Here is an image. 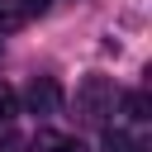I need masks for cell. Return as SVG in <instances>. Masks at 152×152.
Segmentation results:
<instances>
[{"label":"cell","mask_w":152,"mask_h":152,"mask_svg":"<svg viewBox=\"0 0 152 152\" xmlns=\"http://www.w3.org/2000/svg\"><path fill=\"white\" fill-rule=\"evenodd\" d=\"M24 104H28L33 114H52V109L62 104V86H57L52 76H33L28 90H24Z\"/></svg>","instance_id":"2"},{"label":"cell","mask_w":152,"mask_h":152,"mask_svg":"<svg viewBox=\"0 0 152 152\" xmlns=\"http://www.w3.org/2000/svg\"><path fill=\"white\" fill-rule=\"evenodd\" d=\"M14 114H19V95H14V86H5V81H0V119L10 124Z\"/></svg>","instance_id":"5"},{"label":"cell","mask_w":152,"mask_h":152,"mask_svg":"<svg viewBox=\"0 0 152 152\" xmlns=\"http://www.w3.org/2000/svg\"><path fill=\"white\" fill-rule=\"evenodd\" d=\"M48 5H52V0H24V5H19V10H24V19H28V14H43V10H48Z\"/></svg>","instance_id":"7"},{"label":"cell","mask_w":152,"mask_h":152,"mask_svg":"<svg viewBox=\"0 0 152 152\" xmlns=\"http://www.w3.org/2000/svg\"><path fill=\"white\" fill-rule=\"evenodd\" d=\"M124 114H128L133 124L152 119V100H147V90H128V95H124Z\"/></svg>","instance_id":"4"},{"label":"cell","mask_w":152,"mask_h":152,"mask_svg":"<svg viewBox=\"0 0 152 152\" xmlns=\"http://www.w3.org/2000/svg\"><path fill=\"white\" fill-rule=\"evenodd\" d=\"M33 147L38 152H86V142L81 138H66V133H38Z\"/></svg>","instance_id":"3"},{"label":"cell","mask_w":152,"mask_h":152,"mask_svg":"<svg viewBox=\"0 0 152 152\" xmlns=\"http://www.w3.org/2000/svg\"><path fill=\"white\" fill-rule=\"evenodd\" d=\"M104 152H133L128 133H114V128H104Z\"/></svg>","instance_id":"6"},{"label":"cell","mask_w":152,"mask_h":152,"mask_svg":"<svg viewBox=\"0 0 152 152\" xmlns=\"http://www.w3.org/2000/svg\"><path fill=\"white\" fill-rule=\"evenodd\" d=\"M76 100H81L86 119H90V124H100V119L109 114V104H114V81H109V76H86V81H81V90H76Z\"/></svg>","instance_id":"1"}]
</instances>
